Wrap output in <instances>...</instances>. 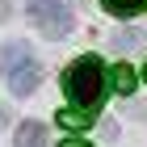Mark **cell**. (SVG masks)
<instances>
[{"mask_svg": "<svg viewBox=\"0 0 147 147\" xmlns=\"http://www.w3.org/2000/svg\"><path fill=\"white\" fill-rule=\"evenodd\" d=\"M38 80H42V67H38L34 59H21V63L9 71V88H13V97H30V92L38 88Z\"/></svg>", "mask_w": 147, "mask_h": 147, "instance_id": "7a4b0ae2", "label": "cell"}, {"mask_svg": "<svg viewBox=\"0 0 147 147\" xmlns=\"http://www.w3.org/2000/svg\"><path fill=\"white\" fill-rule=\"evenodd\" d=\"M17 147H46V126L42 122H21L17 126Z\"/></svg>", "mask_w": 147, "mask_h": 147, "instance_id": "5b68a950", "label": "cell"}, {"mask_svg": "<svg viewBox=\"0 0 147 147\" xmlns=\"http://www.w3.org/2000/svg\"><path fill=\"white\" fill-rule=\"evenodd\" d=\"M143 80H147V67H143Z\"/></svg>", "mask_w": 147, "mask_h": 147, "instance_id": "4fadbf2b", "label": "cell"}, {"mask_svg": "<svg viewBox=\"0 0 147 147\" xmlns=\"http://www.w3.org/2000/svg\"><path fill=\"white\" fill-rule=\"evenodd\" d=\"M63 92H67L71 109H80V113L101 109L105 92H109V71H105V63L97 55H80L76 63H67V71H63Z\"/></svg>", "mask_w": 147, "mask_h": 147, "instance_id": "6da1fadb", "label": "cell"}, {"mask_svg": "<svg viewBox=\"0 0 147 147\" xmlns=\"http://www.w3.org/2000/svg\"><path fill=\"white\" fill-rule=\"evenodd\" d=\"M9 9H13V0H0V21H9V17H13Z\"/></svg>", "mask_w": 147, "mask_h": 147, "instance_id": "7c38bea8", "label": "cell"}, {"mask_svg": "<svg viewBox=\"0 0 147 147\" xmlns=\"http://www.w3.org/2000/svg\"><path fill=\"white\" fill-rule=\"evenodd\" d=\"M113 46H118V51H135V46H143V34H139V30H118V34H113Z\"/></svg>", "mask_w": 147, "mask_h": 147, "instance_id": "9c48e42d", "label": "cell"}, {"mask_svg": "<svg viewBox=\"0 0 147 147\" xmlns=\"http://www.w3.org/2000/svg\"><path fill=\"white\" fill-rule=\"evenodd\" d=\"M59 126H67V130H84V126H92V113H80V109H59Z\"/></svg>", "mask_w": 147, "mask_h": 147, "instance_id": "52a82bcc", "label": "cell"}, {"mask_svg": "<svg viewBox=\"0 0 147 147\" xmlns=\"http://www.w3.org/2000/svg\"><path fill=\"white\" fill-rule=\"evenodd\" d=\"M38 25H42V34H46V38H63L71 25H76V17H71V9H67V4H55V9L46 13Z\"/></svg>", "mask_w": 147, "mask_h": 147, "instance_id": "3957f363", "label": "cell"}, {"mask_svg": "<svg viewBox=\"0 0 147 147\" xmlns=\"http://www.w3.org/2000/svg\"><path fill=\"white\" fill-rule=\"evenodd\" d=\"M101 9L113 13V17H122V21H130V17L147 13V0H101Z\"/></svg>", "mask_w": 147, "mask_h": 147, "instance_id": "277c9868", "label": "cell"}, {"mask_svg": "<svg viewBox=\"0 0 147 147\" xmlns=\"http://www.w3.org/2000/svg\"><path fill=\"white\" fill-rule=\"evenodd\" d=\"M109 84H113L118 92H122V97H130V92L139 88V76L130 71V63H118V67L109 71Z\"/></svg>", "mask_w": 147, "mask_h": 147, "instance_id": "8992f818", "label": "cell"}, {"mask_svg": "<svg viewBox=\"0 0 147 147\" xmlns=\"http://www.w3.org/2000/svg\"><path fill=\"white\" fill-rule=\"evenodd\" d=\"M21 59H25V42H9L4 51H0V67H9V71H13Z\"/></svg>", "mask_w": 147, "mask_h": 147, "instance_id": "ba28073f", "label": "cell"}, {"mask_svg": "<svg viewBox=\"0 0 147 147\" xmlns=\"http://www.w3.org/2000/svg\"><path fill=\"white\" fill-rule=\"evenodd\" d=\"M55 4H59V0H25V9H30V17H34V21H42Z\"/></svg>", "mask_w": 147, "mask_h": 147, "instance_id": "30bf717a", "label": "cell"}, {"mask_svg": "<svg viewBox=\"0 0 147 147\" xmlns=\"http://www.w3.org/2000/svg\"><path fill=\"white\" fill-rule=\"evenodd\" d=\"M59 147H92V143H88V139H76V135H71V139H63Z\"/></svg>", "mask_w": 147, "mask_h": 147, "instance_id": "8fae6325", "label": "cell"}]
</instances>
